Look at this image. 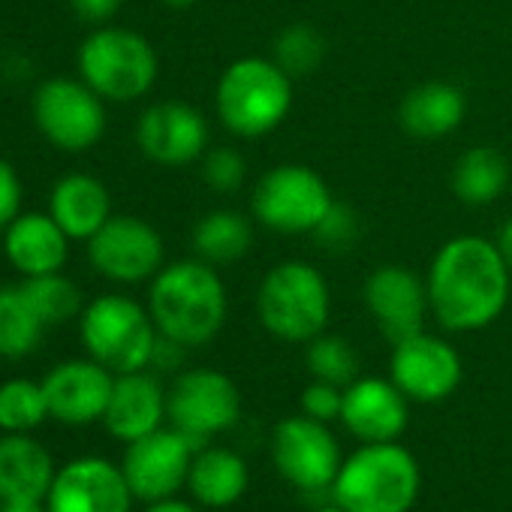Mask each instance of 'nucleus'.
I'll use <instances>...</instances> for the list:
<instances>
[{"label":"nucleus","instance_id":"1","mask_svg":"<svg viewBox=\"0 0 512 512\" xmlns=\"http://www.w3.org/2000/svg\"><path fill=\"white\" fill-rule=\"evenodd\" d=\"M512 272L497 241L482 235H455L431 260L428 305L449 332H479L491 326L509 302Z\"/></svg>","mask_w":512,"mask_h":512},{"label":"nucleus","instance_id":"2","mask_svg":"<svg viewBox=\"0 0 512 512\" xmlns=\"http://www.w3.org/2000/svg\"><path fill=\"white\" fill-rule=\"evenodd\" d=\"M148 311L160 335L184 347H202L226 323V287L214 266L202 260L169 263L151 281Z\"/></svg>","mask_w":512,"mask_h":512},{"label":"nucleus","instance_id":"3","mask_svg":"<svg viewBox=\"0 0 512 512\" xmlns=\"http://www.w3.org/2000/svg\"><path fill=\"white\" fill-rule=\"evenodd\" d=\"M422 485L419 461L398 440L362 443L344 458L332 500L347 512H410Z\"/></svg>","mask_w":512,"mask_h":512},{"label":"nucleus","instance_id":"4","mask_svg":"<svg viewBox=\"0 0 512 512\" xmlns=\"http://www.w3.org/2000/svg\"><path fill=\"white\" fill-rule=\"evenodd\" d=\"M214 106L229 133L260 139L278 130L290 115L293 79L269 58H241L223 70Z\"/></svg>","mask_w":512,"mask_h":512},{"label":"nucleus","instance_id":"5","mask_svg":"<svg viewBox=\"0 0 512 512\" xmlns=\"http://www.w3.org/2000/svg\"><path fill=\"white\" fill-rule=\"evenodd\" d=\"M329 311V284L305 260L278 263L256 293V314L263 329L290 344H308L323 335Z\"/></svg>","mask_w":512,"mask_h":512},{"label":"nucleus","instance_id":"6","mask_svg":"<svg viewBox=\"0 0 512 512\" xmlns=\"http://www.w3.org/2000/svg\"><path fill=\"white\" fill-rule=\"evenodd\" d=\"M79 79L106 103H133L145 97L160 73L154 46L130 28L91 31L76 55Z\"/></svg>","mask_w":512,"mask_h":512},{"label":"nucleus","instance_id":"7","mask_svg":"<svg viewBox=\"0 0 512 512\" xmlns=\"http://www.w3.org/2000/svg\"><path fill=\"white\" fill-rule=\"evenodd\" d=\"M157 335L151 311L121 293L97 296L79 317L82 347L112 374L145 371L151 365Z\"/></svg>","mask_w":512,"mask_h":512},{"label":"nucleus","instance_id":"8","mask_svg":"<svg viewBox=\"0 0 512 512\" xmlns=\"http://www.w3.org/2000/svg\"><path fill=\"white\" fill-rule=\"evenodd\" d=\"M31 118L49 145L67 154H82L106 133V100L82 79L52 76L37 85Z\"/></svg>","mask_w":512,"mask_h":512},{"label":"nucleus","instance_id":"9","mask_svg":"<svg viewBox=\"0 0 512 512\" xmlns=\"http://www.w3.org/2000/svg\"><path fill=\"white\" fill-rule=\"evenodd\" d=\"M329 184L302 163H284L269 169L253 187V217L281 235H311L332 208Z\"/></svg>","mask_w":512,"mask_h":512},{"label":"nucleus","instance_id":"10","mask_svg":"<svg viewBox=\"0 0 512 512\" xmlns=\"http://www.w3.org/2000/svg\"><path fill=\"white\" fill-rule=\"evenodd\" d=\"M166 416L178 431L205 446L214 434L229 431L241 416L238 386L214 368H190L166 392Z\"/></svg>","mask_w":512,"mask_h":512},{"label":"nucleus","instance_id":"11","mask_svg":"<svg viewBox=\"0 0 512 512\" xmlns=\"http://www.w3.org/2000/svg\"><path fill=\"white\" fill-rule=\"evenodd\" d=\"M272 458L278 473L305 494L332 491L344 464L341 446L326 422L311 416H287L272 434Z\"/></svg>","mask_w":512,"mask_h":512},{"label":"nucleus","instance_id":"12","mask_svg":"<svg viewBox=\"0 0 512 512\" xmlns=\"http://www.w3.org/2000/svg\"><path fill=\"white\" fill-rule=\"evenodd\" d=\"M88 260L94 272L112 284L154 281L163 269L166 247L160 232L133 214H112L97 235L88 238Z\"/></svg>","mask_w":512,"mask_h":512},{"label":"nucleus","instance_id":"13","mask_svg":"<svg viewBox=\"0 0 512 512\" xmlns=\"http://www.w3.org/2000/svg\"><path fill=\"white\" fill-rule=\"evenodd\" d=\"M196 452L199 443L178 428H157L127 443L121 470L133 497L145 503L172 497L187 482Z\"/></svg>","mask_w":512,"mask_h":512},{"label":"nucleus","instance_id":"14","mask_svg":"<svg viewBox=\"0 0 512 512\" xmlns=\"http://www.w3.org/2000/svg\"><path fill=\"white\" fill-rule=\"evenodd\" d=\"M458 350L428 332H419L392 353V383L416 404H437L461 386Z\"/></svg>","mask_w":512,"mask_h":512},{"label":"nucleus","instance_id":"15","mask_svg":"<svg viewBox=\"0 0 512 512\" xmlns=\"http://www.w3.org/2000/svg\"><path fill=\"white\" fill-rule=\"evenodd\" d=\"M133 491L121 467L88 455L64 464L49 488V512H130Z\"/></svg>","mask_w":512,"mask_h":512},{"label":"nucleus","instance_id":"16","mask_svg":"<svg viewBox=\"0 0 512 512\" xmlns=\"http://www.w3.org/2000/svg\"><path fill=\"white\" fill-rule=\"evenodd\" d=\"M365 305L392 347L425 332V314L431 311L425 281L404 266H380L365 281Z\"/></svg>","mask_w":512,"mask_h":512},{"label":"nucleus","instance_id":"17","mask_svg":"<svg viewBox=\"0 0 512 512\" xmlns=\"http://www.w3.org/2000/svg\"><path fill=\"white\" fill-rule=\"evenodd\" d=\"M49 416L64 425H88L106 416L115 374L97 359H67L43 377Z\"/></svg>","mask_w":512,"mask_h":512},{"label":"nucleus","instance_id":"18","mask_svg":"<svg viewBox=\"0 0 512 512\" xmlns=\"http://www.w3.org/2000/svg\"><path fill=\"white\" fill-rule=\"evenodd\" d=\"M136 145L148 160L160 166H187L205 154L208 124L193 106L163 100L139 115Z\"/></svg>","mask_w":512,"mask_h":512},{"label":"nucleus","instance_id":"19","mask_svg":"<svg viewBox=\"0 0 512 512\" xmlns=\"http://www.w3.org/2000/svg\"><path fill=\"white\" fill-rule=\"evenodd\" d=\"M407 395L383 377H359L344 389L341 419L362 443H392L404 434L410 407Z\"/></svg>","mask_w":512,"mask_h":512},{"label":"nucleus","instance_id":"20","mask_svg":"<svg viewBox=\"0 0 512 512\" xmlns=\"http://www.w3.org/2000/svg\"><path fill=\"white\" fill-rule=\"evenodd\" d=\"M70 241L73 238L58 226L49 211H22L4 229V256L19 275L40 278L64 272L70 260Z\"/></svg>","mask_w":512,"mask_h":512},{"label":"nucleus","instance_id":"21","mask_svg":"<svg viewBox=\"0 0 512 512\" xmlns=\"http://www.w3.org/2000/svg\"><path fill=\"white\" fill-rule=\"evenodd\" d=\"M166 416V389L148 371L115 374V389L103 416L112 437L133 443L160 428Z\"/></svg>","mask_w":512,"mask_h":512},{"label":"nucleus","instance_id":"22","mask_svg":"<svg viewBox=\"0 0 512 512\" xmlns=\"http://www.w3.org/2000/svg\"><path fill=\"white\" fill-rule=\"evenodd\" d=\"M49 214L73 241H88L112 217V193L100 178L70 172L55 181L49 193Z\"/></svg>","mask_w":512,"mask_h":512},{"label":"nucleus","instance_id":"23","mask_svg":"<svg viewBox=\"0 0 512 512\" xmlns=\"http://www.w3.org/2000/svg\"><path fill=\"white\" fill-rule=\"evenodd\" d=\"M55 473L49 449L31 434L0 437V491L7 500H46Z\"/></svg>","mask_w":512,"mask_h":512},{"label":"nucleus","instance_id":"24","mask_svg":"<svg viewBox=\"0 0 512 512\" xmlns=\"http://www.w3.org/2000/svg\"><path fill=\"white\" fill-rule=\"evenodd\" d=\"M464 115H467V100L461 88L449 82H425L413 88L398 109L404 133L416 139H443L458 130Z\"/></svg>","mask_w":512,"mask_h":512},{"label":"nucleus","instance_id":"25","mask_svg":"<svg viewBox=\"0 0 512 512\" xmlns=\"http://www.w3.org/2000/svg\"><path fill=\"white\" fill-rule=\"evenodd\" d=\"M247 464L238 452L205 446L196 452L187 476V488L196 497V503L211 509H226L241 500L247 491Z\"/></svg>","mask_w":512,"mask_h":512},{"label":"nucleus","instance_id":"26","mask_svg":"<svg viewBox=\"0 0 512 512\" xmlns=\"http://www.w3.org/2000/svg\"><path fill=\"white\" fill-rule=\"evenodd\" d=\"M250 241H253V229H250L247 217L238 211H229V208L205 214L193 229L196 260H202L214 269L238 263L250 250Z\"/></svg>","mask_w":512,"mask_h":512},{"label":"nucleus","instance_id":"27","mask_svg":"<svg viewBox=\"0 0 512 512\" xmlns=\"http://www.w3.org/2000/svg\"><path fill=\"white\" fill-rule=\"evenodd\" d=\"M509 187V163L494 148H470L458 157L452 172V190L467 205H491Z\"/></svg>","mask_w":512,"mask_h":512},{"label":"nucleus","instance_id":"28","mask_svg":"<svg viewBox=\"0 0 512 512\" xmlns=\"http://www.w3.org/2000/svg\"><path fill=\"white\" fill-rule=\"evenodd\" d=\"M46 323L31 308L22 284L0 287V359H25L43 341Z\"/></svg>","mask_w":512,"mask_h":512},{"label":"nucleus","instance_id":"29","mask_svg":"<svg viewBox=\"0 0 512 512\" xmlns=\"http://www.w3.org/2000/svg\"><path fill=\"white\" fill-rule=\"evenodd\" d=\"M22 290H25L31 308L37 311V317L46 323V329L70 323V320L82 317V311H85V299H82L79 284L73 278H67L64 272L25 278Z\"/></svg>","mask_w":512,"mask_h":512},{"label":"nucleus","instance_id":"30","mask_svg":"<svg viewBox=\"0 0 512 512\" xmlns=\"http://www.w3.org/2000/svg\"><path fill=\"white\" fill-rule=\"evenodd\" d=\"M49 416L46 389L37 380L16 377L0 383V431L4 434H31Z\"/></svg>","mask_w":512,"mask_h":512},{"label":"nucleus","instance_id":"31","mask_svg":"<svg viewBox=\"0 0 512 512\" xmlns=\"http://www.w3.org/2000/svg\"><path fill=\"white\" fill-rule=\"evenodd\" d=\"M305 362L314 380L335 383L341 389L359 380V356L353 344L341 335H317L314 341H308Z\"/></svg>","mask_w":512,"mask_h":512},{"label":"nucleus","instance_id":"32","mask_svg":"<svg viewBox=\"0 0 512 512\" xmlns=\"http://www.w3.org/2000/svg\"><path fill=\"white\" fill-rule=\"evenodd\" d=\"M326 58V40L311 25H290L275 40V64L296 82L311 76Z\"/></svg>","mask_w":512,"mask_h":512},{"label":"nucleus","instance_id":"33","mask_svg":"<svg viewBox=\"0 0 512 512\" xmlns=\"http://www.w3.org/2000/svg\"><path fill=\"white\" fill-rule=\"evenodd\" d=\"M311 235L317 238L323 250H332V253L350 250L362 235V217L347 202H332V208L326 211V217Z\"/></svg>","mask_w":512,"mask_h":512},{"label":"nucleus","instance_id":"34","mask_svg":"<svg viewBox=\"0 0 512 512\" xmlns=\"http://www.w3.org/2000/svg\"><path fill=\"white\" fill-rule=\"evenodd\" d=\"M247 163L235 148H214L202 160V178L214 193H235L244 184Z\"/></svg>","mask_w":512,"mask_h":512},{"label":"nucleus","instance_id":"35","mask_svg":"<svg viewBox=\"0 0 512 512\" xmlns=\"http://www.w3.org/2000/svg\"><path fill=\"white\" fill-rule=\"evenodd\" d=\"M341 410H344V389L335 386V383H323V380H314L305 392H302V413L317 419V422H335L341 419Z\"/></svg>","mask_w":512,"mask_h":512},{"label":"nucleus","instance_id":"36","mask_svg":"<svg viewBox=\"0 0 512 512\" xmlns=\"http://www.w3.org/2000/svg\"><path fill=\"white\" fill-rule=\"evenodd\" d=\"M22 178L10 160L0 157V232L22 214Z\"/></svg>","mask_w":512,"mask_h":512},{"label":"nucleus","instance_id":"37","mask_svg":"<svg viewBox=\"0 0 512 512\" xmlns=\"http://www.w3.org/2000/svg\"><path fill=\"white\" fill-rule=\"evenodd\" d=\"M70 7L88 25H106L109 19L118 16L121 0H70Z\"/></svg>","mask_w":512,"mask_h":512},{"label":"nucleus","instance_id":"38","mask_svg":"<svg viewBox=\"0 0 512 512\" xmlns=\"http://www.w3.org/2000/svg\"><path fill=\"white\" fill-rule=\"evenodd\" d=\"M184 344L166 338V335H157V344H154V353H151V365L154 371H178L181 362H184Z\"/></svg>","mask_w":512,"mask_h":512},{"label":"nucleus","instance_id":"39","mask_svg":"<svg viewBox=\"0 0 512 512\" xmlns=\"http://www.w3.org/2000/svg\"><path fill=\"white\" fill-rule=\"evenodd\" d=\"M145 512H199L193 503H184V500H175V497H166V500H154L148 503Z\"/></svg>","mask_w":512,"mask_h":512},{"label":"nucleus","instance_id":"40","mask_svg":"<svg viewBox=\"0 0 512 512\" xmlns=\"http://www.w3.org/2000/svg\"><path fill=\"white\" fill-rule=\"evenodd\" d=\"M497 247H500L503 260H506V266H509V272H512V220L503 223V229H500V235H497Z\"/></svg>","mask_w":512,"mask_h":512},{"label":"nucleus","instance_id":"41","mask_svg":"<svg viewBox=\"0 0 512 512\" xmlns=\"http://www.w3.org/2000/svg\"><path fill=\"white\" fill-rule=\"evenodd\" d=\"M163 4H166L169 10H178V13H184V10L196 7V4H199V0H163Z\"/></svg>","mask_w":512,"mask_h":512},{"label":"nucleus","instance_id":"42","mask_svg":"<svg viewBox=\"0 0 512 512\" xmlns=\"http://www.w3.org/2000/svg\"><path fill=\"white\" fill-rule=\"evenodd\" d=\"M317 512H347V509H344V506H338V503H335V500H332V503H329V506H320V509H317Z\"/></svg>","mask_w":512,"mask_h":512},{"label":"nucleus","instance_id":"43","mask_svg":"<svg viewBox=\"0 0 512 512\" xmlns=\"http://www.w3.org/2000/svg\"><path fill=\"white\" fill-rule=\"evenodd\" d=\"M4 500H7V497H4V491H0V506H4Z\"/></svg>","mask_w":512,"mask_h":512}]
</instances>
